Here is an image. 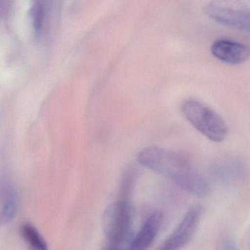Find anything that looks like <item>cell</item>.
<instances>
[{"mask_svg": "<svg viewBox=\"0 0 250 250\" xmlns=\"http://www.w3.org/2000/svg\"><path fill=\"white\" fill-rule=\"evenodd\" d=\"M137 159L142 166L168 178L191 195L203 197L210 191L206 178L183 153L151 146L140 150Z\"/></svg>", "mask_w": 250, "mask_h": 250, "instance_id": "6da1fadb", "label": "cell"}, {"mask_svg": "<svg viewBox=\"0 0 250 250\" xmlns=\"http://www.w3.org/2000/svg\"><path fill=\"white\" fill-rule=\"evenodd\" d=\"M184 118L208 140L221 143L226 138L228 127L217 112L195 99H187L181 106Z\"/></svg>", "mask_w": 250, "mask_h": 250, "instance_id": "7a4b0ae2", "label": "cell"}, {"mask_svg": "<svg viewBox=\"0 0 250 250\" xmlns=\"http://www.w3.org/2000/svg\"><path fill=\"white\" fill-rule=\"evenodd\" d=\"M132 222L129 201L119 200L109 205L102 216V229L109 243L121 246L128 237Z\"/></svg>", "mask_w": 250, "mask_h": 250, "instance_id": "3957f363", "label": "cell"}, {"mask_svg": "<svg viewBox=\"0 0 250 250\" xmlns=\"http://www.w3.org/2000/svg\"><path fill=\"white\" fill-rule=\"evenodd\" d=\"M202 208L194 206L184 215L178 226L165 239L159 250H181L192 239L202 217Z\"/></svg>", "mask_w": 250, "mask_h": 250, "instance_id": "277c9868", "label": "cell"}, {"mask_svg": "<svg viewBox=\"0 0 250 250\" xmlns=\"http://www.w3.org/2000/svg\"><path fill=\"white\" fill-rule=\"evenodd\" d=\"M204 11L213 21L233 27L241 31L250 30V11L246 9H237L210 3L206 5Z\"/></svg>", "mask_w": 250, "mask_h": 250, "instance_id": "5b68a950", "label": "cell"}, {"mask_svg": "<svg viewBox=\"0 0 250 250\" xmlns=\"http://www.w3.org/2000/svg\"><path fill=\"white\" fill-rule=\"evenodd\" d=\"M210 52L219 61L232 65L246 62L250 58L247 45L229 39H218L212 43Z\"/></svg>", "mask_w": 250, "mask_h": 250, "instance_id": "8992f818", "label": "cell"}, {"mask_svg": "<svg viewBox=\"0 0 250 250\" xmlns=\"http://www.w3.org/2000/svg\"><path fill=\"white\" fill-rule=\"evenodd\" d=\"M162 223V213L159 211L152 213L132 238L126 250H147L156 239Z\"/></svg>", "mask_w": 250, "mask_h": 250, "instance_id": "52a82bcc", "label": "cell"}, {"mask_svg": "<svg viewBox=\"0 0 250 250\" xmlns=\"http://www.w3.org/2000/svg\"><path fill=\"white\" fill-rule=\"evenodd\" d=\"M213 178L223 184L231 185L238 183L243 178L244 169L238 161L224 159L214 164L212 167Z\"/></svg>", "mask_w": 250, "mask_h": 250, "instance_id": "ba28073f", "label": "cell"}, {"mask_svg": "<svg viewBox=\"0 0 250 250\" xmlns=\"http://www.w3.org/2000/svg\"><path fill=\"white\" fill-rule=\"evenodd\" d=\"M21 235L33 250H49L46 241L38 229L30 224H25L21 228Z\"/></svg>", "mask_w": 250, "mask_h": 250, "instance_id": "9c48e42d", "label": "cell"}, {"mask_svg": "<svg viewBox=\"0 0 250 250\" xmlns=\"http://www.w3.org/2000/svg\"><path fill=\"white\" fill-rule=\"evenodd\" d=\"M137 172L134 167H128L124 171L120 184V200L129 201V197L136 181Z\"/></svg>", "mask_w": 250, "mask_h": 250, "instance_id": "30bf717a", "label": "cell"}, {"mask_svg": "<svg viewBox=\"0 0 250 250\" xmlns=\"http://www.w3.org/2000/svg\"><path fill=\"white\" fill-rule=\"evenodd\" d=\"M17 211V194L14 191L8 193L2 210L0 212V226L7 225L15 217Z\"/></svg>", "mask_w": 250, "mask_h": 250, "instance_id": "8fae6325", "label": "cell"}, {"mask_svg": "<svg viewBox=\"0 0 250 250\" xmlns=\"http://www.w3.org/2000/svg\"><path fill=\"white\" fill-rule=\"evenodd\" d=\"M32 17H33V24H34L35 29L36 30H40L42 27V21H43V7L39 4H36V5L32 8Z\"/></svg>", "mask_w": 250, "mask_h": 250, "instance_id": "7c38bea8", "label": "cell"}, {"mask_svg": "<svg viewBox=\"0 0 250 250\" xmlns=\"http://www.w3.org/2000/svg\"><path fill=\"white\" fill-rule=\"evenodd\" d=\"M103 250H121V246L108 242L107 244L104 247Z\"/></svg>", "mask_w": 250, "mask_h": 250, "instance_id": "4fadbf2b", "label": "cell"}, {"mask_svg": "<svg viewBox=\"0 0 250 250\" xmlns=\"http://www.w3.org/2000/svg\"><path fill=\"white\" fill-rule=\"evenodd\" d=\"M224 250H238L235 243L232 241H228L224 247Z\"/></svg>", "mask_w": 250, "mask_h": 250, "instance_id": "5bb4252c", "label": "cell"}]
</instances>
